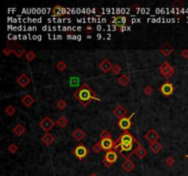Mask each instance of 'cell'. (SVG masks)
<instances>
[{
	"label": "cell",
	"mask_w": 188,
	"mask_h": 176,
	"mask_svg": "<svg viewBox=\"0 0 188 176\" xmlns=\"http://www.w3.org/2000/svg\"><path fill=\"white\" fill-rule=\"evenodd\" d=\"M73 97L80 102L82 106H87L92 100L101 101V98L98 97L87 84H83L78 88L77 91L73 93Z\"/></svg>",
	"instance_id": "obj_1"
},
{
	"label": "cell",
	"mask_w": 188,
	"mask_h": 176,
	"mask_svg": "<svg viewBox=\"0 0 188 176\" xmlns=\"http://www.w3.org/2000/svg\"><path fill=\"white\" fill-rule=\"evenodd\" d=\"M160 73L165 78V79H170L174 73V67L168 62V61H164L161 66H160Z\"/></svg>",
	"instance_id": "obj_2"
},
{
	"label": "cell",
	"mask_w": 188,
	"mask_h": 176,
	"mask_svg": "<svg viewBox=\"0 0 188 176\" xmlns=\"http://www.w3.org/2000/svg\"><path fill=\"white\" fill-rule=\"evenodd\" d=\"M119 143H132V144L136 143L137 145L139 144L138 140H137V139L132 136V134H130L129 131L123 132V133L119 136V138L115 141V145L119 144Z\"/></svg>",
	"instance_id": "obj_3"
},
{
	"label": "cell",
	"mask_w": 188,
	"mask_h": 176,
	"mask_svg": "<svg viewBox=\"0 0 188 176\" xmlns=\"http://www.w3.org/2000/svg\"><path fill=\"white\" fill-rule=\"evenodd\" d=\"M73 154L79 159V160H83L87 157L89 154V150L87 147L83 144H79L74 148L73 149Z\"/></svg>",
	"instance_id": "obj_4"
},
{
	"label": "cell",
	"mask_w": 188,
	"mask_h": 176,
	"mask_svg": "<svg viewBox=\"0 0 188 176\" xmlns=\"http://www.w3.org/2000/svg\"><path fill=\"white\" fill-rule=\"evenodd\" d=\"M55 125H56V123L53 122L49 117H45L39 123V127L42 130H43L45 132H48L49 130H51Z\"/></svg>",
	"instance_id": "obj_5"
},
{
	"label": "cell",
	"mask_w": 188,
	"mask_h": 176,
	"mask_svg": "<svg viewBox=\"0 0 188 176\" xmlns=\"http://www.w3.org/2000/svg\"><path fill=\"white\" fill-rule=\"evenodd\" d=\"M159 90L164 96H170L174 94V86L170 82H165L164 84L161 86Z\"/></svg>",
	"instance_id": "obj_6"
},
{
	"label": "cell",
	"mask_w": 188,
	"mask_h": 176,
	"mask_svg": "<svg viewBox=\"0 0 188 176\" xmlns=\"http://www.w3.org/2000/svg\"><path fill=\"white\" fill-rule=\"evenodd\" d=\"M135 115V113H133L130 117H123V118H121V119H119L118 120V122H117V125H118V127L121 129V130H123L124 131H128L129 130H130V128H131V118L132 117Z\"/></svg>",
	"instance_id": "obj_7"
},
{
	"label": "cell",
	"mask_w": 188,
	"mask_h": 176,
	"mask_svg": "<svg viewBox=\"0 0 188 176\" xmlns=\"http://www.w3.org/2000/svg\"><path fill=\"white\" fill-rule=\"evenodd\" d=\"M127 20H128L127 17H125V16H117V17H113L112 23H113L116 27L121 29H120V31H123V30H124L123 29H124L125 26H126Z\"/></svg>",
	"instance_id": "obj_8"
},
{
	"label": "cell",
	"mask_w": 188,
	"mask_h": 176,
	"mask_svg": "<svg viewBox=\"0 0 188 176\" xmlns=\"http://www.w3.org/2000/svg\"><path fill=\"white\" fill-rule=\"evenodd\" d=\"M144 138L148 140V142L150 144H152L154 142H157V140L159 139L160 135L155 130H150L144 135Z\"/></svg>",
	"instance_id": "obj_9"
},
{
	"label": "cell",
	"mask_w": 188,
	"mask_h": 176,
	"mask_svg": "<svg viewBox=\"0 0 188 176\" xmlns=\"http://www.w3.org/2000/svg\"><path fill=\"white\" fill-rule=\"evenodd\" d=\"M113 64H112V62L108 60V59H105V60H103L101 62L98 64V68L101 70L103 73H108L109 71H112V69H113Z\"/></svg>",
	"instance_id": "obj_10"
},
{
	"label": "cell",
	"mask_w": 188,
	"mask_h": 176,
	"mask_svg": "<svg viewBox=\"0 0 188 176\" xmlns=\"http://www.w3.org/2000/svg\"><path fill=\"white\" fill-rule=\"evenodd\" d=\"M174 51V47L169 43V42H165L161 48H160V52L161 54H163L165 57L170 56Z\"/></svg>",
	"instance_id": "obj_11"
},
{
	"label": "cell",
	"mask_w": 188,
	"mask_h": 176,
	"mask_svg": "<svg viewBox=\"0 0 188 176\" xmlns=\"http://www.w3.org/2000/svg\"><path fill=\"white\" fill-rule=\"evenodd\" d=\"M100 144H101L103 149L108 151L114 149L115 146V141L112 139H100Z\"/></svg>",
	"instance_id": "obj_12"
},
{
	"label": "cell",
	"mask_w": 188,
	"mask_h": 176,
	"mask_svg": "<svg viewBox=\"0 0 188 176\" xmlns=\"http://www.w3.org/2000/svg\"><path fill=\"white\" fill-rule=\"evenodd\" d=\"M29 83H30V78L28 77L26 73H22L17 78V84L21 87H26Z\"/></svg>",
	"instance_id": "obj_13"
},
{
	"label": "cell",
	"mask_w": 188,
	"mask_h": 176,
	"mask_svg": "<svg viewBox=\"0 0 188 176\" xmlns=\"http://www.w3.org/2000/svg\"><path fill=\"white\" fill-rule=\"evenodd\" d=\"M113 114H114V116H116L117 118L121 119V118L126 117L127 110H126L122 105H117V106H116V107L113 109Z\"/></svg>",
	"instance_id": "obj_14"
},
{
	"label": "cell",
	"mask_w": 188,
	"mask_h": 176,
	"mask_svg": "<svg viewBox=\"0 0 188 176\" xmlns=\"http://www.w3.org/2000/svg\"><path fill=\"white\" fill-rule=\"evenodd\" d=\"M105 160H106V161H108V162H110V163H114V162H116V160H117V152H116V150H108V151H106V155H105V158H104Z\"/></svg>",
	"instance_id": "obj_15"
},
{
	"label": "cell",
	"mask_w": 188,
	"mask_h": 176,
	"mask_svg": "<svg viewBox=\"0 0 188 176\" xmlns=\"http://www.w3.org/2000/svg\"><path fill=\"white\" fill-rule=\"evenodd\" d=\"M133 153H134L138 158H140V159H143L145 156L148 154V151H147V149H145L144 148L141 146V144H139V145L137 146V148L134 149Z\"/></svg>",
	"instance_id": "obj_16"
},
{
	"label": "cell",
	"mask_w": 188,
	"mask_h": 176,
	"mask_svg": "<svg viewBox=\"0 0 188 176\" xmlns=\"http://www.w3.org/2000/svg\"><path fill=\"white\" fill-rule=\"evenodd\" d=\"M54 140H55L54 137L52 134L48 133V132L45 133L43 136H42V141L43 142L46 146H51L54 142Z\"/></svg>",
	"instance_id": "obj_17"
},
{
	"label": "cell",
	"mask_w": 188,
	"mask_h": 176,
	"mask_svg": "<svg viewBox=\"0 0 188 176\" xmlns=\"http://www.w3.org/2000/svg\"><path fill=\"white\" fill-rule=\"evenodd\" d=\"M86 136H87L86 132L84 131V130H82L81 129L75 130L73 131V133H72L73 139H74L75 140H77V141H81L82 139H84L86 138Z\"/></svg>",
	"instance_id": "obj_18"
},
{
	"label": "cell",
	"mask_w": 188,
	"mask_h": 176,
	"mask_svg": "<svg viewBox=\"0 0 188 176\" xmlns=\"http://www.w3.org/2000/svg\"><path fill=\"white\" fill-rule=\"evenodd\" d=\"M121 167L124 169L125 172L130 173V172H131V171L134 170V168H135V164H134L133 161H130V160H126V161H124V162L121 164Z\"/></svg>",
	"instance_id": "obj_19"
},
{
	"label": "cell",
	"mask_w": 188,
	"mask_h": 176,
	"mask_svg": "<svg viewBox=\"0 0 188 176\" xmlns=\"http://www.w3.org/2000/svg\"><path fill=\"white\" fill-rule=\"evenodd\" d=\"M21 102L26 107H29V106H31L33 105V103L35 102V100L30 95H25L23 96V98L21 99Z\"/></svg>",
	"instance_id": "obj_20"
},
{
	"label": "cell",
	"mask_w": 188,
	"mask_h": 176,
	"mask_svg": "<svg viewBox=\"0 0 188 176\" xmlns=\"http://www.w3.org/2000/svg\"><path fill=\"white\" fill-rule=\"evenodd\" d=\"M52 15L55 17H59V16H62V14L65 13V9L63 8V7L60 6V5H56L53 7L52 8Z\"/></svg>",
	"instance_id": "obj_21"
},
{
	"label": "cell",
	"mask_w": 188,
	"mask_h": 176,
	"mask_svg": "<svg viewBox=\"0 0 188 176\" xmlns=\"http://www.w3.org/2000/svg\"><path fill=\"white\" fill-rule=\"evenodd\" d=\"M25 51H26L25 49L22 46H20V45H17L14 49H13V53H14L17 57H18V58H21L24 55Z\"/></svg>",
	"instance_id": "obj_22"
},
{
	"label": "cell",
	"mask_w": 188,
	"mask_h": 176,
	"mask_svg": "<svg viewBox=\"0 0 188 176\" xmlns=\"http://www.w3.org/2000/svg\"><path fill=\"white\" fill-rule=\"evenodd\" d=\"M13 132H14L17 137H20V136L24 135V133L26 132V129H25L21 124H17L14 129H13Z\"/></svg>",
	"instance_id": "obj_23"
},
{
	"label": "cell",
	"mask_w": 188,
	"mask_h": 176,
	"mask_svg": "<svg viewBox=\"0 0 188 176\" xmlns=\"http://www.w3.org/2000/svg\"><path fill=\"white\" fill-rule=\"evenodd\" d=\"M56 125L60 127V128H62V129H63V128H65L67 125H68V123H69V120L66 118V117H60L56 120Z\"/></svg>",
	"instance_id": "obj_24"
},
{
	"label": "cell",
	"mask_w": 188,
	"mask_h": 176,
	"mask_svg": "<svg viewBox=\"0 0 188 176\" xmlns=\"http://www.w3.org/2000/svg\"><path fill=\"white\" fill-rule=\"evenodd\" d=\"M117 82L119 85H121L122 86H126L129 85L130 83V77L127 75V74H122L118 79H117Z\"/></svg>",
	"instance_id": "obj_25"
},
{
	"label": "cell",
	"mask_w": 188,
	"mask_h": 176,
	"mask_svg": "<svg viewBox=\"0 0 188 176\" xmlns=\"http://www.w3.org/2000/svg\"><path fill=\"white\" fill-rule=\"evenodd\" d=\"M150 148H151V150L153 152V153H159L160 151L161 150V149H162V146H161V144L159 143L158 141L157 142H154V143H152V144H150Z\"/></svg>",
	"instance_id": "obj_26"
},
{
	"label": "cell",
	"mask_w": 188,
	"mask_h": 176,
	"mask_svg": "<svg viewBox=\"0 0 188 176\" xmlns=\"http://www.w3.org/2000/svg\"><path fill=\"white\" fill-rule=\"evenodd\" d=\"M5 112H6V114H7L8 116H13L15 113H16V108H15L13 105H7V106L6 107Z\"/></svg>",
	"instance_id": "obj_27"
},
{
	"label": "cell",
	"mask_w": 188,
	"mask_h": 176,
	"mask_svg": "<svg viewBox=\"0 0 188 176\" xmlns=\"http://www.w3.org/2000/svg\"><path fill=\"white\" fill-rule=\"evenodd\" d=\"M99 137H100L101 139H112V136H111L110 132L108 131L107 130H104L100 133Z\"/></svg>",
	"instance_id": "obj_28"
},
{
	"label": "cell",
	"mask_w": 188,
	"mask_h": 176,
	"mask_svg": "<svg viewBox=\"0 0 188 176\" xmlns=\"http://www.w3.org/2000/svg\"><path fill=\"white\" fill-rule=\"evenodd\" d=\"M56 68L58 69L60 72H63L67 68V65H66V63L64 61H60L59 62H57V64H56Z\"/></svg>",
	"instance_id": "obj_29"
},
{
	"label": "cell",
	"mask_w": 188,
	"mask_h": 176,
	"mask_svg": "<svg viewBox=\"0 0 188 176\" xmlns=\"http://www.w3.org/2000/svg\"><path fill=\"white\" fill-rule=\"evenodd\" d=\"M66 105H67V104H66V102L63 99H60V100H58L56 102V106L58 107L59 109H61V110H63L66 107Z\"/></svg>",
	"instance_id": "obj_30"
},
{
	"label": "cell",
	"mask_w": 188,
	"mask_h": 176,
	"mask_svg": "<svg viewBox=\"0 0 188 176\" xmlns=\"http://www.w3.org/2000/svg\"><path fill=\"white\" fill-rule=\"evenodd\" d=\"M92 149H93V151H94V152H96V153H99L102 149H103L101 144H100V141H99V142H97L96 144H95V145L93 146V148H92Z\"/></svg>",
	"instance_id": "obj_31"
},
{
	"label": "cell",
	"mask_w": 188,
	"mask_h": 176,
	"mask_svg": "<svg viewBox=\"0 0 188 176\" xmlns=\"http://www.w3.org/2000/svg\"><path fill=\"white\" fill-rule=\"evenodd\" d=\"M35 57H36V55H35V53L32 51H28L26 53V59H27L28 61H32L35 59Z\"/></svg>",
	"instance_id": "obj_32"
},
{
	"label": "cell",
	"mask_w": 188,
	"mask_h": 176,
	"mask_svg": "<svg viewBox=\"0 0 188 176\" xmlns=\"http://www.w3.org/2000/svg\"><path fill=\"white\" fill-rule=\"evenodd\" d=\"M143 93H144L146 95H151L153 93V88L151 87V86H147L143 89Z\"/></svg>",
	"instance_id": "obj_33"
},
{
	"label": "cell",
	"mask_w": 188,
	"mask_h": 176,
	"mask_svg": "<svg viewBox=\"0 0 188 176\" xmlns=\"http://www.w3.org/2000/svg\"><path fill=\"white\" fill-rule=\"evenodd\" d=\"M8 151L9 152H11V153H15V152H17V149H18V147L17 146L15 143H11L9 146H8Z\"/></svg>",
	"instance_id": "obj_34"
},
{
	"label": "cell",
	"mask_w": 188,
	"mask_h": 176,
	"mask_svg": "<svg viewBox=\"0 0 188 176\" xmlns=\"http://www.w3.org/2000/svg\"><path fill=\"white\" fill-rule=\"evenodd\" d=\"M121 66L119 65V64H116V65H114L113 66V69H112V72L114 74H118V73H120L121 72Z\"/></svg>",
	"instance_id": "obj_35"
},
{
	"label": "cell",
	"mask_w": 188,
	"mask_h": 176,
	"mask_svg": "<svg viewBox=\"0 0 188 176\" xmlns=\"http://www.w3.org/2000/svg\"><path fill=\"white\" fill-rule=\"evenodd\" d=\"M3 53L7 56H9L11 53H13V49L9 48V47H7L5 49H3Z\"/></svg>",
	"instance_id": "obj_36"
},
{
	"label": "cell",
	"mask_w": 188,
	"mask_h": 176,
	"mask_svg": "<svg viewBox=\"0 0 188 176\" xmlns=\"http://www.w3.org/2000/svg\"><path fill=\"white\" fill-rule=\"evenodd\" d=\"M174 162H175V160H174L173 157H168V158L166 159V164H167L168 166H173L174 164Z\"/></svg>",
	"instance_id": "obj_37"
},
{
	"label": "cell",
	"mask_w": 188,
	"mask_h": 176,
	"mask_svg": "<svg viewBox=\"0 0 188 176\" xmlns=\"http://www.w3.org/2000/svg\"><path fill=\"white\" fill-rule=\"evenodd\" d=\"M173 7H184V3L181 0H176L175 2L173 3Z\"/></svg>",
	"instance_id": "obj_38"
},
{
	"label": "cell",
	"mask_w": 188,
	"mask_h": 176,
	"mask_svg": "<svg viewBox=\"0 0 188 176\" xmlns=\"http://www.w3.org/2000/svg\"><path fill=\"white\" fill-rule=\"evenodd\" d=\"M7 46L9 47V48H12L13 47V49H14L15 47L17 46V41H7Z\"/></svg>",
	"instance_id": "obj_39"
},
{
	"label": "cell",
	"mask_w": 188,
	"mask_h": 176,
	"mask_svg": "<svg viewBox=\"0 0 188 176\" xmlns=\"http://www.w3.org/2000/svg\"><path fill=\"white\" fill-rule=\"evenodd\" d=\"M181 56H182L183 58L188 59V50L187 49H185V50H183V51H181Z\"/></svg>",
	"instance_id": "obj_40"
},
{
	"label": "cell",
	"mask_w": 188,
	"mask_h": 176,
	"mask_svg": "<svg viewBox=\"0 0 188 176\" xmlns=\"http://www.w3.org/2000/svg\"><path fill=\"white\" fill-rule=\"evenodd\" d=\"M85 31L87 32V34H91L93 31H94V28L93 27H91V26H87V27H86V29H85Z\"/></svg>",
	"instance_id": "obj_41"
},
{
	"label": "cell",
	"mask_w": 188,
	"mask_h": 176,
	"mask_svg": "<svg viewBox=\"0 0 188 176\" xmlns=\"http://www.w3.org/2000/svg\"><path fill=\"white\" fill-rule=\"evenodd\" d=\"M103 163H104V164H105V165H106V167H110V166H111V165H112V163H110V162H108V161H106V160H105V159H104V160H103Z\"/></svg>",
	"instance_id": "obj_42"
},
{
	"label": "cell",
	"mask_w": 188,
	"mask_h": 176,
	"mask_svg": "<svg viewBox=\"0 0 188 176\" xmlns=\"http://www.w3.org/2000/svg\"><path fill=\"white\" fill-rule=\"evenodd\" d=\"M90 176H97V175H96V174H91Z\"/></svg>",
	"instance_id": "obj_43"
},
{
	"label": "cell",
	"mask_w": 188,
	"mask_h": 176,
	"mask_svg": "<svg viewBox=\"0 0 188 176\" xmlns=\"http://www.w3.org/2000/svg\"><path fill=\"white\" fill-rule=\"evenodd\" d=\"M186 158H188V155H186Z\"/></svg>",
	"instance_id": "obj_44"
}]
</instances>
